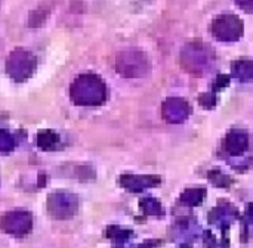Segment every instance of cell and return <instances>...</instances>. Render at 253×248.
Here are the masks:
<instances>
[{
  "label": "cell",
  "mask_w": 253,
  "mask_h": 248,
  "mask_svg": "<svg viewBox=\"0 0 253 248\" xmlns=\"http://www.w3.org/2000/svg\"><path fill=\"white\" fill-rule=\"evenodd\" d=\"M139 206H141V210L144 212V214H147V216H163L165 214L160 201L156 198H151V197L142 198Z\"/></svg>",
  "instance_id": "11"
},
{
  "label": "cell",
  "mask_w": 253,
  "mask_h": 248,
  "mask_svg": "<svg viewBox=\"0 0 253 248\" xmlns=\"http://www.w3.org/2000/svg\"><path fill=\"white\" fill-rule=\"evenodd\" d=\"M199 104L206 109H212L216 105V93L205 92V93L199 95Z\"/></svg>",
  "instance_id": "13"
},
{
  "label": "cell",
  "mask_w": 253,
  "mask_h": 248,
  "mask_svg": "<svg viewBox=\"0 0 253 248\" xmlns=\"http://www.w3.org/2000/svg\"><path fill=\"white\" fill-rule=\"evenodd\" d=\"M212 50L200 40L187 43L181 50V67L196 77H200L208 72L212 68Z\"/></svg>",
  "instance_id": "1"
},
{
  "label": "cell",
  "mask_w": 253,
  "mask_h": 248,
  "mask_svg": "<svg viewBox=\"0 0 253 248\" xmlns=\"http://www.w3.org/2000/svg\"><path fill=\"white\" fill-rule=\"evenodd\" d=\"M162 182L160 176L156 175H148V176H123L122 177V185L126 186L132 192H142L147 188H154L159 186Z\"/></svg>",
  "instance_id": "8"
},
{
  "label": "cell",
  "mask_w": 253,
  "mask_h": 248,
  "mask_svg": "<svg viewBox=\"0 0 253 248\" xmlns=\"http://www.w3.org/2000/svg\"><path fill=\"white\" fill-rule=\"evenodd\" d=\"M231 72L240 81H253V61L239 59V61L233 62Z\"/></svg>",
  "instance_id": "9"
},
{
  "label": "cell",
  "mask_w": 253,
  "mask_h": 248,
  "mask_svg": "<svg viewBox=\"0 0 253 248\" xmlns=\"http://www.w3.org/2000/svg\"><path fill=\"white\" fill-rule=\"evenodd\" d=\"M249 146V135L245 130L233 129L224 139V151L230 157H240Z\"/></svg>",
  "instance_id": "6"
},
{
  "label": "cell",
  "mask_w": 253,
  "mask_h": 248,
  "mask_svg": "<svg viewBox=\"0 0 253 248\" xmlns=\"http://www.w3.org/2000/svg\"><path fill=\"white\" fill-rule=\"evenodd\" d=\"M245 31L243 21L233 13H224L216 16L211 24L212 35L224 43H233L242 38Z\"/></svg>",
  "instance_id": "3"
},
{
  "label": "cell",
  "mask_w": 253,
  "mask_h": 248,
  "mask_svg": "<svg viewBox=\"0 0 253 248\" xmlns=\"http://www.w3.org/2000/svg\"><path fill=\"white\" fill-rule=\"evenodd\" d=\"M117 71L127 78H139L150 72V61L139 49L123 50L117 56Z\"/></svg>",
  "instance_id": "2"
},
{
  "label": "cell",
  "mask_w": 253,
  "mask_h": 248,
  "mask_svg": "<svg viewBox=\"0 0 253 248\" xmlns=\"http://www.w3.org/2000/svg\"><path fill=\"white\" fill-rule=\"evenodd\" d=\"M191 114L190 104L182 98H168L162 105V115L170 124L184 123Z\"/></svg>",
  "instance_id": "4"
},
{
  "label": "cell",
  "mask_w": 253,
  "mask_h": 248,
  "mask_svg": "<svg viewBox=\"0 0 253 248\" xmlns=\"http://www.w3.org/2000/svg\"><path fill=\"white\" fill-rule=\"evenodd\" d=\"M181 248H191V247H190V246H182Z\"/></svg>",
  "instance_id": "17"
},
{
  "label": "cell",
  "mask_w": 253,
  "mask_h": 248,
  "mask_svg": "<svg viewBox=\"0 0 253 248\" xmlns=\"http://www.w3.org/2000/svg\"><path fill=\"white\" fill-rule=\"evenodd\" d=\"M205 197H206V189L205 188H190V189H185L181 194L179 201L182 204L188 206V207H196L203 201Z\"/></svg>",
  "instance_id": "10"
},
{
  "label": "cell",
  "mask_w": 253,
  "mask_h": 248,
  "mask_svg": "<svg viewBox=\"0 0 253 248\" xmlns=\"http://www.w3.org/2000/svg\"><path fill=\"white\" fill-rule=\"evenodd\" d=\"M228 84H230V75L221 74V75H218V78L212 83V92L216 93V92L222 90L224 87H227Z\"/></svg>",
  "instance_id": "14"
},
{
  "label": "cell",
  "mask_w": 253,
  "mask_h": 248,
  "mask_svg": "<svg viewBox=\"0 0 253 248\" xmlns=\"http://www.w3.org/2000/svg\"><path fill=\"white\" fill-rule=\"evenodd\" d=\"M246 219H248V222L253 226V203L248 204V209H246Z\"/></svg>",
  "instance_id": "16"
},
{
  "label": "cell",
  "mask_w": 253,
  "mask_h": 248,
  "mask_svg": "<svg viewBox=\"0 0 253 248\" xmlns=\"http://www.w3.org/2000/svg\"><path fill=\"white\" fill-rule=\"evenodd\" d=\"M234 217H239V212L237 209L227 203V201H221L209 214V222L211 223H215V225H219L222 228V232H225V229L230 226L231 220Z\"/></svg>",
  "instance_id": "7"
},
{
  "label": "cell",
  "mask_w": 253,
  "mask_h": 248,
  "mask_svg": "<svg viewBox=\"0 0 253 248\" xmlns=\"http://www.w3.org/2000/svg\"><path fill=\"white\" fill-rule=\"evenodd\" d=\"M77 92L86 102H101L105 98V86L95 75H84L77 81Z\"/></svg>",
  "instance_id": "5"
},
{
  "label": "cell",
  "mask_w": 253,
  "mask_h": 248,
  "mask_svg": "<svg viewBox=\"0 0 253 248\" xmlns=\"http://www.w3.org/2000/svg\"><path fill=\"white\" fill-rule=\"evenodd\" d=\"M208 179L215 185V186H219V188H228L233 185L234 179L225 173H222L221 170H211L208 173Z\"/></svg>",
  "instance_id": "12"
},
{
  "label": "cell",
  "mask_w": 253,
  "mask_h": 248,
  "mask_svg": "<svg viewBox=\"0 0 253 248\" xmlns=\"http://www.w3.org/2000/svg\"><path fill=\"white\" fill-rule=\"evenodd\" d=\"M240 9H243L248 13H253V0H234Z\"/></svg>",
  "instance_id": "15"
}]
</instances>
